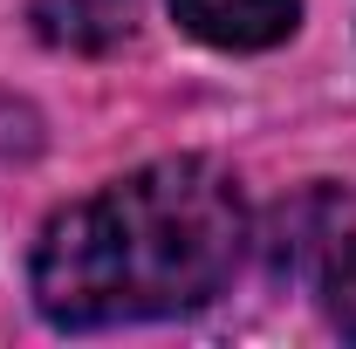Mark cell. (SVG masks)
I'll return each mask as SVG.
<instances>
[{
  "label": "cell",
  "instance_id": "277c9868",
  "mask_svg": "<svg viewBox=\"0 0 356 349\" xmlns=\"http://www.w3.org/2000/svg\"><path fill=\"white\" fill-rule=\"evenodd\" d=\"M48 42L69 48H110L124 28H131V0H42L35 7Z\"/></svg>",
  "mask_w": 356,
  "mask_h": 349
},
{
  "label": "cell",
  "instance_id": "6da1fadb",
  "mask_svg": "<svg viewBox=\"0 0 356 349\" xmlns=\"http://www.w3.org/2000/svg\"><path fill=\"white\" fill-rule=\"evenodd\" d=\"M247 254V199L213 158H158L48 219L35 308L55 329L192 315Z\"/></svg>",
  "mask_w": 356,
  "mask_h": 349
},
{
  "label": "cell",
  "instance_id": "3957f363",
  "mask_svg": "<svg viewBox=\"0 0 356 349\" xmlns=\"http://www.w3.org/2000/svg\"><path fill=\"white\" fill-rule=\"evenodd\" d=\"M172 21L206 48L254 55V48H274L295 35L302 0H172Z\"/></svg>",
  "mask_w": 356,
  "mask_h": 349
},
{
  "label": "cell",
  "instance_id": "7a4b0ae2",
  "mask_svg": "<svg viewBox=\"0 0 356 349\" xmlns=\"http://www.w3.org/2000/svg\"><path fill=\"white\" fill-rule=\"evenodd\" d=\"M295 247H281V261L309 267L315 274V295L329 302V315L356 336V226H350V206L315 192L295 206Z\"/></svg>",
  "mask_w": 356,
  "mask_h": 349
}]
</instances>
